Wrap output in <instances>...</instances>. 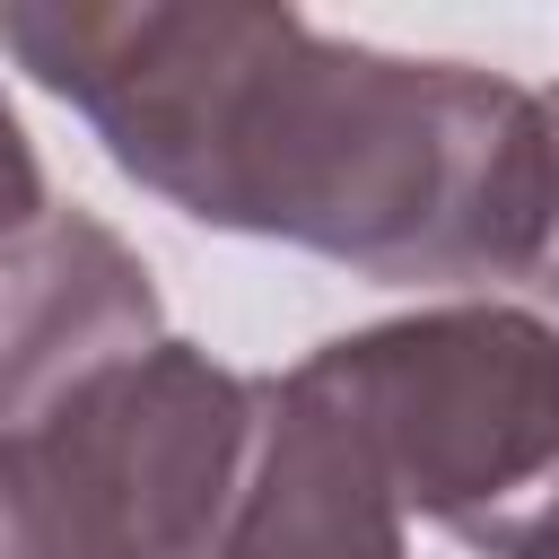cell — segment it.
<instances>
[{
	"label": "cell",
	"mask_w": 559,
	"mask_h": 559,
	"mask_svg": "<svg viewBox=\"0 0 559 559\" xmlns=\"http://www.w3.org/2000/svg\"><path fill=\"white\" fill-rule=\"evenodd\" d=\"M9 61L166 210L402 288L524 280L559 227L550 96L245 0H9Z\"/></svg>",
	"instance_id": "6da1fadb"
},
{
	"label": "cell",
	"mask_w": 559,
	"mask_h": 559,
	"mask_svg": "<svg viewBox=\"0 0 559 559\" xmlns=\"http://www.w3.org/2000/svg\"><path fill=\"white\" fill-rule=\"evenodd\" d=\"M402 507L480 559H559V332L524 306H419L306 358Z\"/></svg>",
	"instance_id": "7a4b0ae2"
},
{
	"label": "cell",
	"mask_w": 559,
	"mask_h": 559,
	"mask_svg": "<svg viewBox=\"0 0 559 559\" xmlns=\"http://www.w3.org/2000/svg\"><path fill=\"white\" fill-rule=\"evenodd\" d=\"M253 384L148 341L0 402V559H192L236 489Z\"/></svg>",
	"instance_id": "3957f363"
},
{
	"label": "cell",
	"mask_w": 559,
	"mask_h": 559,
	"mask_svg": "<svg viewBox=\"0 0 559 559\" xmlns=\"http://www.w3.org/2000/svg\"><path fill=\"white\" fill-rule=\"evenodd\" d=\"M402 489L341 393L297 358L253 384V437L192 559H402Z\"/></svg>",
	"instance_id": "277c9868"
},
{
	"label": "cell",
	"mask_w": 559,
	"mask_h": 559,
	"mask_svg": "<svg viewBox=\"0 0 559 559\" xmlns=\"http://www.w3.org/2000/svg\"><path fill=\"white\" fill-rule=\"evenodd\" d=\"M166 341L148 262L87 210L35 201L26 166V210L9 218V306H0V402L44 393L61 376H87L105 358H131Z\"/></svg>",
	"instance_id": "5b68a950"
},
{
	"label": "cell",
	"mask_w": 559,
	"mask_h": 559,
	"mask_svg": "<svg viewBox=\"0 0 559 559\" xmlns=\"http://www.w3.org/2000/svg\"><path fill=\"white\" fill-rule=\"evenodd\" d=\"M550 114H559V96H550ZM533 288H542V297H559V227H550V253H542V271H533Z\"/></svg>",
	"instance_id": "8992f818"
}]
</instances>
